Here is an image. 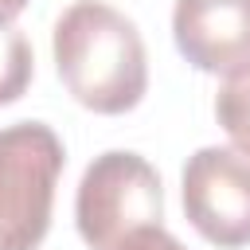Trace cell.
Here are the masks:
<instances>
[{
	"label": "cell",
	"mask_w": 250,
	"mask_h": 250,
	"mask_svg": "<svg viewBox=\"0 0 250 250\" xmlns=\"http://www.w3.org/2000/svg\"><path fill=\"white\" fill-rule=\"evenodd\" d=\"M184 215L219 250L250 246V156L207 145L188 156L180 176Z\"/></svg>",
	"instance_id": "cell-4"
},
{
	"label": "cell",
	"mask_w": 250,
	"mask_h": 250,
	"mask_svg": "<svg viewBox=\"0 0 250 250\" xmlns=\"http://www.w3.org/2000/svg\"><path fill=\"white\" fill-rule=\"evenodd\" d=\"M55 70L66 94L105 117L129 113L148 94V55L137 23L102 0H78L55 20Z\"/></svg>",
	"instance_id": "cell-1"
},
{
	"label": "cell",
	"mask_w": 250,
	"mask_h": 250,
	"mask_svg": "<svg viewBox=\"0 0 250 250\" xmlns=\"http://www.w3.org/2000/svg\"><path fill=\"white\" fill-rule=\"evenodd\" d=\"M160 219L164 188L145 156L109 148L90 160L74 195V223L90 250H121L141 230L160 227Z\"/></svg>",
	"instance_id": "cell-2"
},
{
	"label": "cell",
	"mask_w": 250,
	"mask_h": 250,
	"mask_svg": "<svg viewBox=\"0 0 250 250\" xmlns=\"http://www.w3.org/2000/svg\"><path fill=\"white\" fill-rule=\"evenodd\" d=\"M172 39L180 55L219 78L250 70V0H176Z\"/></svg>",
	"instance_id": "cell-5"
},
{
	"label": "cell",
	"mask_w": 250,
	"mask_h": 250,
	"mask_svg": "<svg viewBox=\"0 0 250 250\" xmlns=\"http://www.w3.org/2000/svg\"><path fill=\"white\" fill-rule=\"evenodd\" d=\"M62 164L66 148L51 125L16 121L0 129V250H39Z\"/></svg>",
	"instance_id": "cell-3"
},
{
	"label": "cell",
	"mask_w": 250,
	"mask_h": 250,
	"mask_svg": "<svg viewBox=\"0 0 250 250\" xmlns=\"http://www.w3.org/2000/svg\"><path fill=\"white\" fill-rule=\"evenodd\" d=\"M35 74V59H31V43L16 23H0V105H12L23 98V90L31 86Z\"/></svg>",
	"instance_id": "cell-6"
},
{
	"label": "cell",
	"mask_w": 250,
	"mask_h": 250,
	"mask_svg": "<svg viewBox=\"0 0 250 250\" xmlns=\"http://www.w3.org/2000/svg\"><path fill=\"white\" fill-rule=\"evenodd\" d=\"M215 117H219L223 133L230 137V145L242 156H250V70L223 82V90L215 98Z\"/></svg>",
	"instance_id": "cell-7"
},
{
	"label": "cell",
	"mask_w": 250,
	"mask_h": 250,
	"mask_svg": "<svg viewBox=\"0 0 250 250\" xmlns=\"http://www.w3.org/2000/svg\"><path fill=\"white\" fill-rule=\"evenodd\" d=\"M23 8H27V0H0V23H12Z\"/></svg>",
	"instance_id": "cell-9"
},
{
	"label": "cell",
	"mask_w": 250,
	"mask_h": 250,
	"mask_svg": "<svg viewBox=\"0 0 250 250\" xmlns=\"http://www.w3.org/2000/svg\"><path fill=\"white\" fill-rule=\"evenodd\" d=\"M121 250H184V242L172 238L164 227H152V230H141L137 238H129Z\"/></svg>",
	"instance_id": "cell-8"
}]
</instances>
